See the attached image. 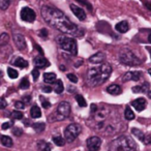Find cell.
<instances>
[{
	"mask_svg": "<svg viewBox=\"0 0 151 151\" xmlns=\"http://www.w3.org/2000/svg\"><path fill=\"white\" fill-rule=\"evenodd\" d=\"M42 19L54 29L62 32L65 35L81 37L84 34V31L80 27L76 25L66 17L63 12L52 6L45 5L42 7Z\"/></svg>",
	"mask_w": 151,
	"mask_h": 151,
	"instance_id": "6da1fadb",
	"label": "cell"
},
{
	"mask_svg": "<svg viewBox=\"0 0 151 151\" xmlns=\"http://www.w3.org/2000/svg\"><path fill=\"white\" fill-rule=\"evenodd\" d=\"M112 73V66L109 63H101L87 70L86 81L91 87H96L104 84Z\"/></svg>",
	"mask_w": 151,
	"mask_h": 151,
	"instance_id": "7a4b0ae2",
	"label": "cell"
},
{
	"mask_svg": "<svg viewBox=\"0 0 151 151\" xmlns=\"http://www.w3.org/2000/svg\"><path fill=\"white\" fill-rule=\"evenodd\" d=\"M137 146L130 137L120 136L109 145V151H136Z\"/></svg>",
	"mask_w": 151,
	"mask_h": 151,
	"instance_id": "3957f363",
	"label": "cell"
},
{
	"mask_svg": "<svg viewBox=\"0 0 151 151\" xmlns=\"http://www.w3.org/2000/svg\"><path fill=\"white\" fill-rule=\"evenodd\" d=\"M56 40L58 42L59 47L63 51L70 53L71 55H77V53H78V45H77V42L73 37L61 34V35L57 36Z\"/></svg>",
	"mask_w": 151,
	"mask_h": 151,
	"instance_id": "277c9868",
	"label": "cell"
},
{
	"mask_svg": "<svg viewBox=\"0 0 151 151\" xmlns=\"http://www.w3.org/2000/svg\"><path fill=\"white\" fill-rule=\"evenodd\" d=\"M70 105L67 101H61L58 106L57 109L51 114L48 117V119L50 121H60V120H64L65 118H67L70 114Z\"/></svg>",
	"mask_w": 151,
	"mask_h": 151,
	"instance_id": "5b68a950",
	"label": "cell"
},
{
	"mask_svg": "<svg viewBox=\"0 0 151 151\" xmlns=\"http://www.w3.org/2000/svg\"><path fill=\"white\" fill-rule=\"evenodd\" d=\"M118 58H119V61L122 64L127 65V66H137V65H140L141 62H142L134 54V52L128 48H124L122 50H120Z\"/></svg>",
	"mask_w": 151,
	"mask_h": 151,
	"instance_id": "8992f818",
	"label": "cell"
},
{
	"mask_svg": "<svg viewBox=\"0 0 151 151\" xmlns=\"http://www.w3.org/2000/svg\"><path fill=\"white\" fill-rule=\"evenodd\" d=\"M82 127L78 123H71L64 129V138L65 141L68 143H71L77 139V137L81 134Z\"/></svg>",
	"mask_w": 151,
	"mask_h": 151,
	"instance_id": "52a82bcc",
	"label": "cell"
},
{
	"mask_svg": "<svg viewBox=\"0 0 151 151\" xmlns=\"http://www.w3.org/2000/svg\"><path fill=\"white\" fill-rule=\"evenodd\" d=\"M36 18V14L33 9H31L30 7L26 6L23 7L21 11V19L25 22H28V23H32V22L35 20Z\"/></svg>",
	"mask_w": 151,
	"mask_h": 151,
	"instance_id": "ba28073f",
	"label": "cell"
},
{
	"mask_svg": "<svg viewBox=\"0 0 151 151\" xmlns=\"http://www.w3.org/2000/svg\"><path fill=\"white\" fill-rule=\"evenodd\" d=\"M101 145V140L99 137H90L87 140V148L90 151H97L99 150Z\"/></svg>",
	"mask_w": 151,
	"mask_h": 151,
	"instance_id": "9c48e42d",
	"label": "cell"
},
{
	"mask_svg": "<svg viewBox=\"0 0 151 151\" xmlns=\"http://www.w3.org/2000/svg\"><path fill=\"white\" fill-rule=\"evenodd\" d=\"M14 42L20 51H24L26 49V40L24 35L20 33H15L14 34Z\"/></svg>",
	"mask_w": 151,
	"mask_h": 151,
	"instance_id": "30bf717a",
	"label": "cell"
},
{
	"mask_svg": "<svg viewBox=\"0 0 151 151\" xmlns=\"http://www.w3.org/2000/svg\"><path fill=\"white\" fill-rule=\"evenodd\" d=\"M142 77V73L141 71H128V73H124V76L122 77V80L124 81V82H126V81H139L140 80V78Z\"/></svg>",
	"mask_w": 151,
	"mask_h": 151,
	"instance_id": "8fae6325",
	"label": "cell"
},
{
	"mask_svg": "<svg viewBox=\"0 0 151 151\" xmlns=\"http://www.w3.org/2000/svg\"><path fill=\"white\" fill-rule=\"evenodd\" d=\"M132 106L137 110L138 112H142L143 110H145L147 106V101L143 97H140V99H137L134 101H132Z\"/></svg>",
	"mask_w": 151,
	"mask_h": 151,
	"instance_id": "7c38bea8",
	"label": "cell"
},
{
	"mask_svg": "<svg viewBox=\"0 0 151 151\" xmlns=\"http://www.w3.org/2000/svg\"><path fill=\"white\" fill-rule=\"evenodd\" d=\"M70 9H71V12L73 13V15L78 18L80 21H84V20L86 19V14H85L84 9H83L82 7H79V6H77V5L71 4L70 5Z\"/></svg>",
	"mask_w": 151,
	"mask_h": 151,
	"instance_id": "4fadbf2b",
	"label": "cell"
},
{
	"mask_svg": "<svg viewBox=\"0 0 151 151\" xmlns=\"http://www.w3.org/2000/svg\"><path fill=\"white\" fill-rule=\"evenodd\" d=\"M105 58H106V55L103 52H97L95 54H93L92 56H90L89 61L92 64H101L105 61Z\"/></svg>",
	"mask_w": 151,
	"mask_h": 151,
	"instance_id": "5bb4252c",
	"label": "cell"
},
{
	"mask_svg": "<svg viewBox=\"0 0 151 151\" xmlns=\"http://www.w3.org/2000/svg\"><path fill=\"white\" fill-rule=\"evenodd\" d=\"M107 92L109 93V94H112V95H119L122 93V89L121 87L119 86V85L117 84H112L110 85L109 87H107Z\"/></svg>",
	"mask_w": 151,
	"mask_h": 151,
	"instance_id": "9a60e30c",
	"label": "cell"
},
{
	"mask_svg": "<svg viewBox=\"0 0 151 151\" xmlns=\"http://www.w3.org/2000/svg\"><path fill=\"white\" fill-rule=\"evenodd\" d=\"M34 65L36 67H40V68H45V67L50 66V62L44 57H36L34 59Z\"/></svg>",
	"mask_w": 151,
	"mask_h": 151,
	"instance_id": "2e32d148",
	"label": "cell"
},
{
	"mask_svg": "<svg viewBox=\"0 0 151 151\" xmlns=\"http://www.w3.org/2000/svg\"><path fill=\"white\" fill-rule=\"evenodd\" d=\"M115 28L120 33H125V32H127L128 29H129V25H128V23L126 21H121L115 26Z\"/></svg>",
	"mask_w": 151,
	"mask_h": 151,
	"instance_id": "e0dca14e",
	"label": "cell"
},
{
	"mask_svg": "<svg viewBox=\"0 0 151 151\" xmlns=\"http://www.w3.org/2000/svg\"><path fill=\"white\" fill-rule=\"evenodd\" d=\"M13 64L18 67H20V68H26V67H28V62L26 60H24L22 57L16 58L15 60L13 61Z\"/></svg>",
	"mask_w": 151,
	"mask_h": 151,
	"instance_id": "ac0fdd59",
	"label": "cell"
},
{
	"mask_svg": "<svg viewBox=\"0 0 151 151\" xmlns=\"http://www.w3.org/2000/svg\"><path fill=\"white\" fill-rule=\"evenodd\" d=\"M56 75L54 73H44V81L48 84H53L56 82Z\"/></svg>",
	"mask_w": 151,
	"mask_h": 151,
	"instance_id": "d6986e66",
	"label": "cell"
},
{
	"mask_svg": "<svg viewBox=\"0 0 151 151\" xmlns=\"http://www.w3.org/2000/svg\"><path fill=\"white\" fill-rule=\"evenodd\" d=\"M149 88V84L148 83H144V84L140 85V86H134L132 87V92L134 93H143L146 92Z\"/></svg>",
	"mask_w": 151,
	"mask_h": 151,
	"instance_id": "ffe728a7",
	"label": "cell"
},
{
	"mask_svg": "<svg viewBox=\"0 0 151 151\" xmlns=\"http://www.w3.org/2000/svg\"><path fill=\"white\" fill-rule=\"evenodd\" d=\"M0 142H1V144L5 147H12L13 146V140H12V138L9 136H5V134L0 136Z\"/></svg>",
	"mask_w": 151,
	"mask_h": 151,
	"instance_id": "44dd1931",
	"label": "cell"
},
{
	"mask_svg": "<svg viewBox=\"0 0 151 151\" xmlns=\"http://www.w3.org/2000/svg\"><path fill=\"white\" fill-rule=\"evenodd\" d=\"M30 115H31L32 118H40L42 116V111L37 106H33L30 109Z\"/></svg>",
	"mask_w": 151,
	"mask_h": 151,
	"instance_id": "7402d4cb",
	"label": "cell"
},
{
	"mask_svg": "<svg viewBox=\"0 0 151 151\" xmlns=\"http://www.w3.org/2000/svg\"><path fill=\"white\" fill-rule=\"evenodd\" d=\"M55 92L57 93V94H61V93L63 92V90H64V86H63V83L61 80H57L56 84H55Z\"/></svg>",
	"mask_w": 151,
	"mask_h": 151,
	"instance_id": "603a6c76",
	"label": "cell"
},
{
	"mask_svg": "<svg viewBox=\"0 0 151 151\" xmlns=\"http://www.w3.org/2000/svg\"><path fill=\"white\" fill-rule=\"evenodd\" d=\"M9 36L7 33L3 32V33L0 34V47H3L9 44Z\"/></svg>",
	"mask_w": 151,
	"mask_h": 151,
	"instance_id": "cb8c5ba5",
	"label": "cell"
},
{
	"mask_svg": "<svg viewBox=\"0 0 151 151\" xmlns=\"http://www.w3.org/2000/svg\"><path fill=\"white\" fill-rule=\"evenodd\" d=\"M124 117H125L126 120L134 119V112L132 111V109H130L129 107L125 108V111H124Z\"/></svg>",
	"mask_w": 151,
	"mask_h": 151,
	"instance_id": "d4e9b609",
	"label": "cell"
},
{
	"mask_svg": "<svg viewBox=\"0 0 151 151\" xmlns=\"http://www.w3.org/2000/svg\"><path fill=\"white\" fill-rule=\"evenodd\" d=\"M32 127H33V129L35 130L36 132H42L45 130L46 125H45V123H42V122H36V123H33Z\"/></svg>",
	"mask_w": 151,
	"mask_h": 151,
	"instance_id": "484cf974",
	"label": "cell"
},
{
	"mask_svg": "<svg viewBox=\"0 0 151 151\" xmlns=\"http://www.w3.org/2000/svg\"><path fill=\"white\" fill-rule=\"evenodd\" d=\"M132 134H134V136H136L137 138H138L139 140L141 141V142H143V141H144L145 136H146V134H143V132H141L140 129H137V128H132Z\"/></svg>",
	"mask_w": 151,
	"mask_h": 151,
	"instance_id": "4316f807",
	"label": "cell"
},
{
	"mask_svg": "<svg viewBox=\"0 0 151 151\" xmlns=\"http://www.w3.org/2000/svg\"><path fill=\"white\" fill-rule=\"evenodd\" d=\"M53 142L57 145V146H63L65 144V139H63L62 137L60 136H55L53 137Z\"/></svg>",
	"mask_w": 151,
	"mask_h": 151,
	"instance_id": "83f0119b",
	"label": "cell"
},
{
	"mask_svg": "<svg viewBox=\"0 0 151 151\" xmlns=\"http://www.w3.org/2000/svg\"><path fill=\"white\" fill-rule=\"evenodd\" d=\"M7 75H9V77L11 79H17L19 77V73L15 68H13V67H9L7 68Z\"/></svg>",
	"mask_w": 151,
	"mask_h": 151,
	"instance_id": "f1b7e54d",
	"label": "cell"
},
{
	"mask_svg": "<svg viewBox=\"0 0 151 151\" xmlns=\"http://www.w3.org/2000/svg\"><path fill=\"white\" fill-rule=\"evenodd\" d=\"M38 148L42 151H51V146L45 141H40L38 142Z\"/></svg>",
	"mask_w": 151,
	"mask_h": 151,
	"instance_id": "f546056e",
	"label": "cell"
},
{
	"mask_svg": "<svg viewBox=\"0 0 151 151\" xmlns=\"http://www.w3.org/2000/svg\"><path fill=\"white\" fill-rule=\"evenodd\" d=\"M76 101H78V105L80 106V107L84 108V107H86V106H87L86 101H85V99L82 96V95H80V94L76 95Z\"/></svg>",
	"mask_w": 151,
	"mask_h": 151,
	"instance_id": "4dcf8cb0",
	"label": "cell"
},
{
	"mask_svg": "<svg viewBox=\"0 0 151 151\" xmlns=\"http://www.w3.org/2000/svg\"><path fill=\"white\" fill-rule=\"evenodd\" d=\"M12 3V0H0V9L5 11L9 7Z\"/></svg>",
	"mask_w": 151,
	"mask_h": 151,
	"instance_id": "1f68e13d",
	"label": "cell"
},
{
	"mask_svg": "<svg viewBox=\"0 0 151 151\" xmlns=\"http://www.w3.org/2000/svg\"><path fill=\"white\" fill-rule=\"evenodd\" d=\"M29 86H30V83H29V81H28V79L27 78L22 79L21 82H20V88L27 89V88H29Z\"/></svg>",
	"mask_w": 151,
	"mask_h": 151,
	"instance_id": "d6a6232c",
	"label": "cell"
},
{
	"mask_svg": "<svg viewBox=\"0 0 151 151\" xmlns=\"http://www.w3.org/2000/svg\"><path fill=\"white\" fill-rule=\"evenodd\" d=\"M12 117H13L14 119L21 120L22 118H23V113L20 111H14L13 113H12Z\"/></svg>",
	"mask_w": 151,
	"mask_h": 151,
	"instance_id": "836d02e7",
	"label": "cell"
},
{
	"mask_svg": "<svg viewBox=\"0 0 151 151\" xmlns=\"http://www.w3.org/2000/svg\"><path fill=\"white\" fill-rule=\"evenodd\" d=\"M40 101H42V107H44L45 109H48V108H50V107H51L50 101H47V99H45L44 96H40Z\"/></svg>",
	"mask_w": 151,
	"mask_h": 151,
	"instance_id": "e575fe53",
	"label": "cell"
},
{
	"mask_svg": "<svg viewBox=\"0 0 151 151\" xmlns=\"http://www.w3.org/2000/svg\"><path fill=\"white\" fill-rule=\"evenodd\" d=\"M67 79H68L70 82H73V84L78 83V77H77L75 73H67Z\"/></svg>",
	"mask_w": 151,
	"mask_h": 151,
	"instance_id": "d590c367",
	"label": "cell"
},
{
	"mask_svg": "<svg viewBox=\"0 0 151 151\" xmlns=\"http://www.w3.org/2000/svg\"><path fill=\"white\" fill-rule=\"evenodd\" d=\"M77 1H78V2H80L82 5H84V6H86L90 12L92 11V5H91L90 3L87 1V0H77Z\"/></svg>",
	"mask_w": 151,
	"mask_h": 151,
	"instance_id": "8d00e7d4",
	"label": "cell"
},
{
	"mask_svg": "<svg viewBox=\"0 0 151 151\" xmlns=\"http://www.w3.org/2000/svg\"><path fill=\"white\" fill-rule=\"evenodd\" d=\"M7 107V103L3 97H0V110H3Z\"/></svg>",
	"mask_w": 151,
	"mask_h": 151,
	"instance_id": "74e56055",
	"label": "cell"
},
{
	"mask_svg": "<svg viewBox=\"0 0 151 151\" xmlns=\"http://www.w3.org/2000/svg\"><path fill=\"white\" fill-rule=\"evenodd\" d=\"M15 107L16 109H19V110H23L25 108V104L23 101H16L15 103Z\"/></svg>",
	"mask_w": 151,
	"mask_h": 151,
	"instance_id": "f35d334b",
	"label": "cell"
},
{
	"mask_svg": "<svg viewBox=\"0 0 151 151\" xmlns=\"http://www.w3.org/2000/svg\"><path fill=\"white\" fill-rule=\"evenodd\" d=\"M32 77H33L34 81H36L38 79V77H40V70L37 68H34L32 70Z\"/></svg>",
	"mask_w": 151,
	"mask_h": 151,
	"instance_id": "ab89813d",
	"label": "cell"
},
{
	"mask_svg": "<svg viewBox=\"0 0 151 151\" xmlns=\"http://www.w3.org/2000/svg\"><path fill=\"white\" fill-rule=\"evenodd\" d=\"M13 134H16V136H17V137H20V136H22V134H23V132H22L21 128L16 127V128H14V129H13Z\"/></svg>",
	"mask_w": 151,
	"mask_h": 151,
	"instance_id": "60d3db41",
	"label": "cell"
},
{
	"mask_svg": "<svg viewBox=\"0 0 151 151\" xmlns=\"http://www.w3.org/2000/svg\"><path fill=\"white\" fill-rule=\"evenodd\" d=\"M42 91L46 93H50L51 91H52V88H51L50 86H42Z\"/></svg>",
	"mask_w": 151,
	"mask_h": 151,
	"instance_id": "b9f144b4",
	"label": "cell"
},
{
	"mask_svg": "<svg viewBox=\"0 0 151 151\" xmlns=\"http://www.w3.org/2000/svg\"><path fill=\"white\" fill-rule=\"evenodd\" d=\"M12 126V122H4V123L2 124V129H7V128H9Z\"/></svg>",
	"mask_w": 151,
	"mask_h": 151,
	"instance_id": "7bdbcfd3",
	"label": "cell"
},
{
	"mask_svg": "<svg viewBox=\"0 0 151 151\" xmlns=\"http://www.w3.org/2000/svg\"><path fill=\"white\" fill-rule=\"evenodd\" d=\"M30 101H31V96H30V95H26V96L23 97V103L24 104H29Z\"/></svg>",
	"mask_w": 151,
	"mask_h": 151,
	"instance_id": "ee69618b",
	"label": "cell"
},
{
	"mask_svg": "<svg viewBox=\"0 0 151 151\" xmlns=\"http://www.w3.org/2000/svg\"><path fill=\"white\" fill-rule=\"evenodd\" d=\"M40 36H42V37H47V35H48V32H47V29H42L40 30Z\"/></svg>",
	"mask_w": 151,
	"mask_h": 151,
	"instance_id": "f6af8a7d",
	"label": "cell"
},
{
	"mask_svg": "<svg viewBox=\"0 0 151 151\" xmlns=\"http://www.w3.org/2000/svg\"><path fill=\"white\" fill-rule=\"evenodd\" d=\"M34 47H35V48H36V50H37L38 52H40V53H42V54H44V52H42V48H40V47L38 46V45H34Z\"/></svg>",
	"mask_w": 151,
	"mask_h": 151,
	"instance_id": "bcb514c9",
	"label": "cell"
},
{
	"mask_svg": "<svg viewBox=\"0 0 151 151\" xmlns=\"http://www.w3.org/2000/svg\"><path fill=\"white\" fill-rule=\"evenodd\" d=\"M145 4H146V6L148 7V9H150L151 11V2H146Z\"/></svg>",
	"mask_w": 151,
	"mask_h": 151,
	"instance_id": "7dc6e473",
	"label": "cell"
},
{
	"mask_svg": "<svg viewBox=\"0 0 151 151\" xmlns=\"http://www.w3.org/2000/svg\"><path fill=\"white\" fill-rule=\"evenodd\" d=\"M148 40H149V42H151V32H150V34L148 35Z\"/></svg>",
	"mask_w": 151,
	"mask_h": 151,
	"instance_id": "c3c4849f",
	"label": "cell"
},
{
	"mask_svg": "<svg viewBox=\"0 0 151 151\" xmlns=\"http://www.w3.org/2000/svg\"><path fill=\"white\" fill-rule=\"evenodd\" d=\"M148 96H149V97H150V99H151V90H150V91H149V92H148Z\"/></svg>",
	"mask_w": 151,
	"mask_h": 151,
	"instance_id": "681fc988",
	"label": "cell"
},
{
	"mask_svg": "<svg viewBox=\"0 0 151 151\" xmlns=\"http://www.w3.org/2000/svg\"><path fill=\"white\" fill-rule=\"evenodd\" d=\"M148 73H149V75H150V77H151V68H150V69H149V70H148Z\"/></svg>",
	"mask_w": 151,
	"mask_h": 151,
	"instance_id": "f907efd6",
	"label": "cell"
},
{
	"mask_svg": "<svg viewBox=\"0 0 151 151\" xmlns=\"http://www.w3.org/2000/svg\"><path fill=\"white\" fill-rule=\"evenodd\" d=\"M149 49V51H150V53H151V48H148Z\"/></svg>",
	"mask_w": 151,
	"mask_h": 151,
	"instance_id": "816d5d0a",
	"label": "cell"
},
{
	"mask_svg": "<svg viewBox=\"0 0 151 151\" xmlns=\"http://www.w3.org/2000/svg\"></svg>",
	"mask_w": 151,
	"mask_h": 151,
	"instance_id": "f5cc1de1",
	"label": "cell"
}]
</instances>
